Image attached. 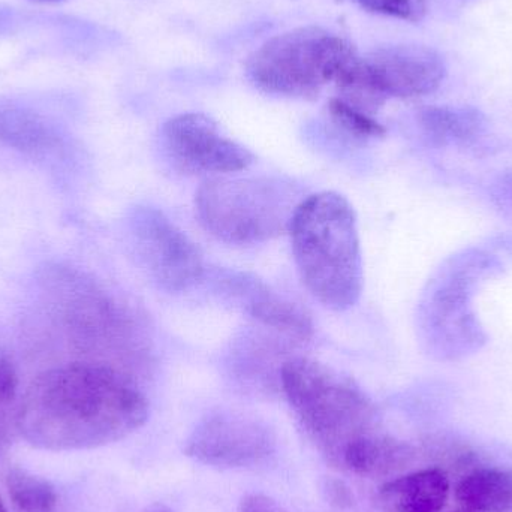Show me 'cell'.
I'll list each match as a JSON object with an SVG mask.
<instances>
[{
	"label": "cell",
	"instance_id": "obj_1",
	"mask_svg": "<svg viewBox=\"0 0 512 512\" xmlns=\"http://www.w3.org/2000/svg\"><path fill=\"white\" fill-rule=\"evenodd\" d=\"M149 403L120 367L80 361L45 370L18 409L21 436L42 450H90L122 441L146 424Z\"/></svg>",
	"mask_w": 512,
	"mask_h": 512
},
{
	"label": "cell",
	"instance_id": "obj_2",
	"mask_svg": "<svg viewBox=\"0 0 512 512\" xmlns=\"http://www.w3.org/2000/svg\"><path fill=\"white\" fill-rule=\"evenodd\" d=\"M292 254L307 291L330 310L345 312L363 292V256L354 207L325 191L298 203L289 224Z\"/></svg>",
	"mask_w": 512,
	"mask_h": 512
},
{
	"label": "cell",
	"instance_id": "obj_3",
	"mask_svg": "<svg viewBox=\"0 0 512 512\" xmlns=\"http://www.w3.org/2000/svg\"><path fill=\"white\" fill-rule=\"evenodd\" d=\"M501 271V259L484 248L463 249L436 268L417 312L418 337L429 357L453 363L484 348L489 337L475 310V295Z\"/></svg>",
	"mask_w": 512,
	"mask_h": 512
},
{
	"label": "cell",
	"instance_id": "obj_4",
	"mask_svg": "<svg viewBox=\"0 0 512 512\" xmlns=\"http://www.w3.org/2000/svg\"><path fill=\"white\" fill-rule=\"evenodd\" d=\"M283 393L319 450L340 466L351 445L378 432L372 400L348 376L327 364L295 357L280 367Z\"/></svg>",
	"mask_w": 512,
	"mask_h": 512
},
{
	"label": "cell",
	"instance_id": "obj_5",
	"mask_svg": "<svg viewBox=\"0 0 512 512\" xmlns=\"http://www.w3.org/2000/svg\"><path fill=\"white\" fill-rule=\"evenodd\" d=\"M357 51L342 36L306 26L273 36L249 57L248 77L268 95L315 99L336 83Z\"/></svg>",
	"mask_w": 512,
	"mask_h": 512
},
{
	"label": "cell",
	"instance_id": "obj_6",
	"mask_svg": "<svg viewBox=\"0 0 512 512\" xmlns=\"http://www.w3.org/2000/svg\"><path fill=\"white\" fill-rule=\"evenodd\" d=\"M297 206L294 191L271 179L212 177L195 195L201 225L233 245H255L285 233Z\"/></svg>",
	"mask_w": 512,
	"mask_h": 512
},
{
	"label": "cell",
	"instance_id": "obj_7",
	"mask_svg": "<svg viewBox=\"0 0 512 512\" xmlns=\"http://www.w3.org/2000/svg\"><path fill=\"white\" fill-rule=\"evenodd\" d=\"M447 75L441 54L421 45H390L357 56L337 78L339 98L373 114L390 98L435 92Z\"/></svg>",
	"mask_w": 512,
	"mask_h": 512
},
{
	"label": "cell",
	"instance_id": "obj_8",
	"mask_svg": "<svg viewBox=\"0 0 512 512\" xmlns=\"http://www.w3.org/2000/svg\"><path fill=\"white\" fill-rule=\"evenodd\" d=\"M131 234L141 264L159 288L183 292L200 282L204 273L200 249L164 213L138 209L131 218Z\"/></svg>",
	"mask_w": 512,
	"mask_h": 512
},
{
	"label": "cell",
	"instance_id": "obj_9",
	"mask_svg": "<svg viewBox=\"0 0 512 512\" xmlns=\"http://www.w3.org/2000/svg\"><path fill=\"white\" fill-rule=\"evenodd\" d=\"M185 453L216 468H254L276 453V436L255 418L218 412L195 427Z\"/></svg>",
	"mask_w": 512,
	"mask_h": 512
},
{
	"label": "cell",
	"instance_id": "obj_10",
	"mask_svg": "<svg viewBox=\"0 0 512 512\" xmlns=\"http://www.w3.org/2000/svg\"><path fill=\"white\" fill-rule=\"evenodd\" d=\"M162 141L174 164L189 173H237L254 162V155L222 135L215 120L206 114L171 117L162 128Z\"/></svg>",
	"mask_w": 512,
	"mask_h": 512
},
{
	"label": "cell",
	"instance_id": "obj_11",
	"mask_svg": "<svg viewBox=\"0 0 512 512\" xmlns=\"http://www.w3.org/2000/svg\"><path fill=\"white\" fill-rule=\"evenodd\" d=\"M450 492L448 475L442 469L427 468L384 484L378 499L385 512H442Z\"/></svg>",
	"mask_w": 512,
	"mask_h": 512
},
{
	"label": "cell",
	"instance_id": "obj_12",
	"mask_svg": "<svg viewBox=\"0 0 512 512\" xmlns=\"http://www.w3.org/2000/svg\"><path fill=\"white\" fill-rule=\"evenodd\" d=\"M417 125L427 144L439 149L474 146L487 131L486 116L471 107L421 108Z\"/></svg>",
	"mask_w": 512,
	"mask_h": 512
},
{
	"label": "cell",
	"instance_id": "obj_13",
	"mask_svg": "<svg viewBox=\"0 0 512 512\" xmlns=\"http://www.w3.org/2000/svg\"><path fill=\"white\" fill-rule=\"evenodd\" d=\"M239 291L249 315L259 324L301 342L313 336L312 319L297 304L279 297L255 280L239 279Z\"/></svg>",
	"mask_w": 512,
	"mask_h": 512
},
{
	"label": "cell",
	"instance_id": "obj_14",
	"mask_svg": "<svg viewBox=\"0 0 512 512\" xmlns=\"http://www.w3.org/2000/svg\"><path fill=\"white\" fill-rule=\"evenodd\" d=\"M0 141L33 156L53 155L63 146L56 126L36 111L14 102H0Z\"/></svg>",
	"mask_w": 512,
	"mask_h": 512
},
{
	"label": "cell",
	"instance_id": "obj_15",
	"mask_svg": "<svg viewBox=\"0 0 512 512\" xmlns=\"http://www.w3.org/2000/svg\"><path fill=\"white\" fill-rule=\"evenodd\" d=\"M456 498L465 511L510 512L512 468L483 466L474 469L457 484Z\"/></svg>",
	"mask_w": 512,
	"mask_h": 512
},
{
	"label": "cell",
	"instance_id": "obj_16",
	"mask_svg": "<svg viewBox=\"0 0 512 512\" xmlns=\"http://www.w3.org/2000/svg\"><path fill=\"white\" fill-rule=\"evenodd\" d=\"M409 457V445L378 430L351 445L343 454L340 466L354 474L375 477L400 468L408 462Z\"/></svg>",
	"mask_w": 512,
	"mask_h": 512
},
{
	"label": "cell",
	"instance_id": "obj_17",
	"mask_svg": "<svg viewBox=\"0 0 512 512\" xmlns=\"http://www.w3.org/2000/svg\"><path fill=\"white\" fill-rule=\"evenodd\" d=\"M9 496L21 512H54L57 493L53 484L30 474L26 469L12 468L6 477Z\"/></svg>",
	"mask_w": 512,
	"mask_h": 512
},
{
	"label": "cell",
	"instance_id": "obj_18",
	"mask_svg": "<svg viewBox=\"0 0 512 512\" xmlns=\"http://www.w3.org/2000/svg\"><path fill=\"white\" fill-rule=\"evenodd\" d=\"M327 111L331 122L351 137L369 140V138L384 137L385 132H387L378 120L373 119V114L366 113V111L348 104L339 96L330 99Z\"/></svg>",
	"mask_w": 512,
	"mask_h": 512
},
{
	"label": "cell",
	"instance_id": "obj_19",
	"mask_svg": "<svg viewBox=\"0 0 512 512\" xmlns=\"http://www.w3.org/2000/svg\"><path fill=\"white\" fill-rule=\"evenodd\" d=\"M357 2L376 14L411 21V23L423 20L427 14V0H357Z\"/></svg>",
	"mask_w": 512,
	"mask_h": 512
},
{
	"label": "cell",
	"instance_id": "obj_20",
	"mask_svg": "<svg viewBox=\"0 0 512 512\" xmlns=\"http://www.w3.org/2000/svg\"><path fill=\"white\" fill-rule=\"evenodd\" d=\"M18 391V372L8 352L0 349V403L15 399Z\"/></svg>",
	"mask_w": 512,
	"mask_h": 512
},
{
	"label": "cell",
	"instance_id": "obj_21",
	"mask_svg": "<svg viewBox=\"0 0 512 512\" xmlns=\"http://www.w3.org/2000/svg\"><path fill=\"white\" fill-rule=\"evenodd\" d=\"M239 512H288L279 502L274 501L270 496L252 495L245 496L240 502Z\"/></svg>",
	"mask_w": 512,
	"mask_h": 512
},
{
	"label": "cell",
	"instance_id": "obj_22",
	"mask_svg": "<svg viewBox=\"0 0 512 512\" xmlns=\"http://www.w3.org/2000/svg\"><path fill=\"white\" fill-rule=\"evenodd\" d=\"M490 195L498 206L512 210V171L502 174L492 183Z\"/></svg>",
	"mask_w": 512,
	"mask_h": 512
},
{
	"label": "cell",
	"instance_id": "obj_23",
	"mask_svg": "<svg viewBox=\"0 0 512 512\" xmlns=\"http://www.w3.org/2000/svg\"><path fill=\"white\" fill-rule=\"evenodd\" d=\"M327 492L328 495L331 496V501H333V504H351V495H349L348 489H346L345 484L339 483V481H331V483H328Z\"/></svg>",
	"mask_w": 512,
	"mask_h": 512
},
{
	"label": "cell",
	"instance_id": "obj_24",
	"mask_svg": "<svg viewBox=\"0 0 512 512\" xmlns=\"http://www.w3.org/2000/svg\"><path fill=\"white\" fill-rule=\"evenodd\" d=\"M144 512H173L170 508L165 507V505L155 504L152 507L147 508Z\"/></svg>",
	"mask_w": 512,
	"mask_h": 512
},
{
	"label": "cell",
	"instance_id": "obj_25",
	"mask_svg": "<svg viewBox=\"0 0 512 512\" xmlns=\"http://www.w3.org/2000/svg\"><path fill=\"white\" fill-rule=\"evenodd\" d=\"M35 2L54 3V2H60V0H35Z\"/></svg>",
	"mask_w": 512,
	"mask_h": 512
},
{
	"label": "cell",
	"instance_id": "obj_26",
	"mask_svg": "<svg viewBox=\"0 0 512 512\" xmlns=\"http://www.w3.org/2000/svg\"><path fill=\"white\" fill-rule=\"evenodd\" d=\"M0 512H8L6 511L5 505L2 504V501H0Z\"/></svg>",
	"mask_w": 512,
	"mask_h": 512
},
{
	"label": "cell",
	"instance_id": "obj_27",
	"mask_svg": "<svg viewBox=\"0 0 512 512\" xmlns=\"http://www.w3.org/2000/svg\"><path fill=\"white\" fill-rule=\"evenodd\" d=\"M454 512H469V511L459 510V511H454Z\"/></svg>",
	"mask_w": 512,
	"mask_h": 512
}]
</instances>
